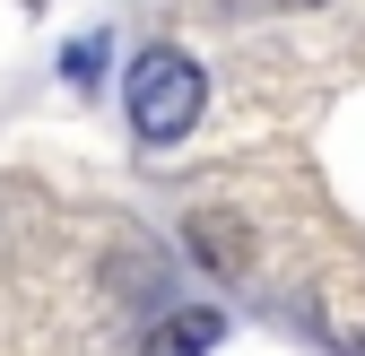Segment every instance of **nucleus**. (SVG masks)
<instances>
[{
    "instance_id": "f257e3e1",
    "label": "nucleus",
    "mask_w": 365,
    "mask_h": 356,
    "mask_svg": "<svg viewBox=\"0 0 365 356\" xmlns=\"http://www.w3.org/2000/svg\"><path fill=\"white\" fill-rule=\"evenodd\" d=\"M122 105H130V130H140V140H182V130L200 122V105H209V78H200L192 53L148 43V53L130 61V78H122Z\"/></svg>"
},
{
    "instance_id": "f03ea898",
    "label": "nucleus",
    "mask_w": 365,
    "mask_h": 356,
    "mask_svg": "<svg viewBox=\"0 0 365 356\" xmlns=\"http://www.w3.org/2000/svg\"><path fill=\"white\" fill-rule=\"evenodd\" d=\"M217 313H174V322H157V339H148V356H209L217 347Z\"/></svg>"
},
{
    "instance_id": "7ed1b4c3",
    "label": "nucleus",
    "mask_w": 365,
    "mask_h": 356,
    "mask_svg": "<svg viewBox=\"0 0 365 356\" xmlns=\"http://www.w3.org/2000/svg\"><path fill=\"white\" fill-rule=\"evenodd\" d=\"M192 244L209 252V270H244V244H235L226 217H192Z\"/></svg>"
}]
</instances>
